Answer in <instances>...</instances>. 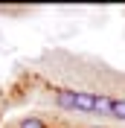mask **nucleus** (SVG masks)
<instances>
[{"label":"nucleus","mask_w":125,"mask_h":128,"mask_svg":"<svg viewBox=\"0 0 125 128\" xmlns=\"http://www.w3.org/2000/svg\"><path fill=\"white\" fill-rule=\"evenodd\" d=\"M55 105L70 114H110V96H99L90 90H73V88H58L55 90Z\"/></svg>","instance_id":"f257e3e1"},{"label":"nucleus","mask_w":125,"mask_h":128,"mask_svg":"<svg viewBox=\"0 0 125 128\" xmlns=\"http://www.w3.org/2000/svg\"><path fill=\"white\" fill-rule=\"evenodd\" d=\"M18 128H50V125L41 116H24V120L18 122Z\"/></svg>","instance_id":"f03ea898"}]
</instances>
